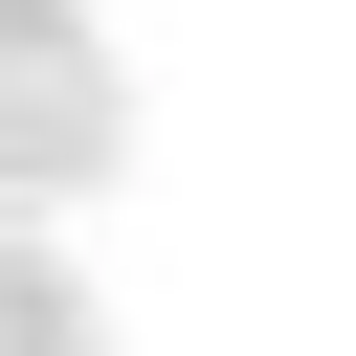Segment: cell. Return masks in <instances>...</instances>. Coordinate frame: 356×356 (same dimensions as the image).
I'll return each instance as SVG.
<instances>
[{
    "label": "cell",
    "mask_w": 356,
    "mask_h": 356,
    "mask_svg": "<svg viewBox=\"0 0 356 356\" xmlns=\"http://www.w3.org/2000/svg\"><path fill=\"white\" fill-rule=\"evenodd\" d=\"M0 22H22V0H0ZM0 356H44V289H22V245H0Z\"/></svg>",
    "instance_id": "1"
}]
</instances>
